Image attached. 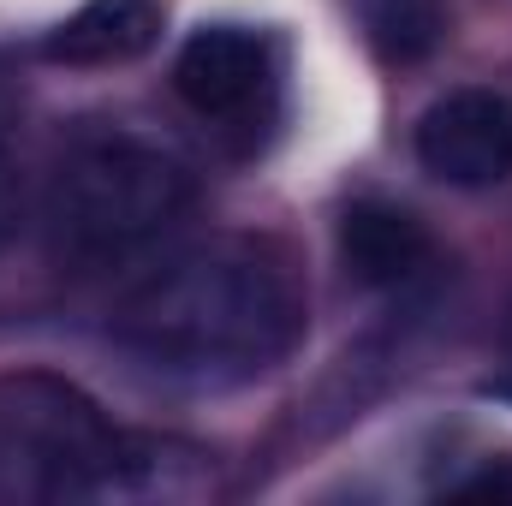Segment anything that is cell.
Returning <instances> with one entry per match:
<instances>
[{"label": "cell", "mask_w": 512, "mask_h": 506, "mask_svg": "<svg viewBox=\"0 0 512 506\" xmlns=\"http://www.w3.org/2000/svg\"><path fill=\"white\" fill-rule=\"evenodd\" d=\"M131 429L54 370L0 376V501L114 506Z\"/></svg>", "instance_id": "3957f363"}, {"label": "cell", "mask_w": 512, "mask_h": 506, "mask_svg": "<svg viewBox=\"0 0 512 506\" xmlns=\"http://www.w3.org/2000/svg\"><path fill=\"white\" fill-rule=\"evenodd\" d=\"M155 42H161L155 0H84L42 36V54L60 66H126Z\"/></svg>", "instance_id": "52a82bcc"}, {"label": "cell", "mask_w": 512, "mask_h": 506, "mask_svg": "<svg viewBox=\"0 0 512 506\" xmlns=\"http://www.w3.org/2000/svg\"><path fill=\"white\" fill-rule=\"evenodd\" d=\"M12 227H18V179H12V161L0 155V251H6Z\"/></svg>", "instance_id": "30bf717a"}, {"label": "cell", "mask_w": 512, "mask_h": 506, "mask_svg": "<svg viewBox=\"0 0 512 506\" xmlns=\"http://www.w3.org/2000/svg\"><path fill=\"white\" fill-rule=\"evenodd\" d=\"M310 328L292 256L221 233L149 268L114 310V340L143 370L191 387H239L280 370Z\"/></svg>", "instance_id": "6da1fadb"}, {"label": "cell", "mask_w": 512, "mask_h": 506, "mask_svg": "<svg viewBox=\"0 0 512 506\" xmlns=\"http://www.w3.org/2000/svg\"><path fill=\"white\" fill-rule=\"evenodd\" d=\"M417 167L459 191H489L512 179V96L507 90H447L411 131Z\"/></svg>", "instance_id": "5b68a950"}, {"label": "cell", "mask_w": 512, "mask_h": 506, "mask_svg": "<svg viewBox=\"0 0 512 506\" xmlns=\"http://www.w3.org/2000/svg\"><path fill=\"white\" fill-rule=\"evenodd\" d=\"M340 262L370 292H405L435 268V239L411 209L364 197L340 215Z\"/></svg>", "instance_id": "8992f818"}, {"label": "cell", "mask_w": 512, "mask_h": 506, "mask_svg": "<svg viewBox=\"0 0 512 506\" xmlns=\"http://www.w3.org/2000/svg\"><path fill=\"white\" fill-rule=\"evenodd\" d=\"M447 501H495V506H512V453L507 459H483L471 465L465 477H447L441 483Z\"/></svg>", "instance_id": "9c48e42d"}, {"label": "cell", "mask_w": 512, "mask_h": 506, "mask_svg": "<svg viewBox=\"0 0 512 506\" xmlns=\"http://www.w3.org/2000/svg\"><path fill=\"white\" fill-rule=\"evenodd\" d=\"M489 393H495V399H512V370H507V376H495V381H489Z\"/></svg>", "instance_id": "8fae6325"}, {"label": "cell", "mask_w": 512, "mask_h": 506, "mask_svg": "<svg viewBox=\"0 0 512 506\" xmlns=\"http://www.w3.org/2000/svg\"><path fill=\"white\" fill-rule=\"evenodd\" d=\"M352 12L364 24V42L376 48V60H387V66H417L447 36L441 0H352Z\"/></svg>", "instance_id": "ba28073f"}, {"label": "cell", "mask_w": 512, "mask_h": 506, "mask_svg": "<svg viewBox=\"0 0 512 506\" xmlns=\"http://www.w3.org/2000/svg\"><path fill=\"white\" fill-rule=\"evenodd\" d=\"M173 90L179 102L221 131H262L280 102V54L274 36L256 24H203L185 36L173 60Z\"/></svg>", "instance_id": "277c9868"}, {"label": "cell", "mask_w": 512, "mask_h": 506, "mask_svg": "<svg viewBox=\"0 0 512 506\" xmlns=\"http://www.w3.org/2000/svg\"><path fill=\"white\" fill-rule=\"evenodd\" d=\"M197 203L191 167L137 131H78L42 191L54 262L90 274L155 251Z\"/></svg>", "instance_id": "7a4b0ae2"}]
</instances>
